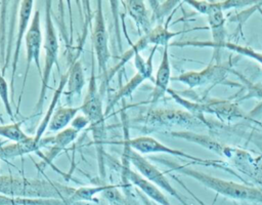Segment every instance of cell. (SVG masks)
<instances>
[{"label":"cell","mask_w":262,"mask_h":205,"mask_svg":"<svg viewBox=\"0 0 262 205\" xmlns=\"http://www.w3.org/2000/svg\"><path fill=\"white\" fill-rule=\"evenodd\" d=\"M130 123L144 133L162 131L173 127L192 131L194 128L207 125L189 112L176 109H147L134 117Z\"/></svg>","instance_id":"6da1fadb"},{"label":"cell","mask_w":262,"mask_h":205,"mask_svg":"<svg viewBox=\"0 0 262 205\" xmlns=\"http://www.w3.org/2000/svg\"><path fill=\"white\" fill-rule=\"evenodd\" d=\"M173 170H176L182 174H186L189 177L198 180L206 188L216 192L217 194L224 196L233 200L255 202L262 204V191L257 188L246 186L243 183L234 182L231 180H225L218 178L207 173L198 171L195 169L189 168L187 166L175 165L172 167Z\"/></svg>","instance_id":"7a4b0ae2"},{"label":"cell","mask_w":262,"mask_h":205,"mask_svg":"<svg viewBox=\"0 0 262 205\" xmlns=\"http://www.w3.org/2000/svg\"><path fill=\"white\" fill-rule=\"evenodd\" d=\"M167 92L177 104L182 106L187 112L199 118L205 124H207V122L204 119V113L213 114L218 117V119L225 122H231L246 117V114H244L236 104L227 99L208 98L201 101H190L183 98L178 92L171 88H169Z\"/></svg>","instance_id":"3957f363"},{"label":"cell","mask_w":262,"mask_h":205,"mask_svg":"<svg viewBox=\"0 0 262 205\" xmlns=\"http://www.w3.org/2000/svg\"><path fill=\"white\" fill-rule=\"evenodd\" d=\"M51 1H45V34L43 39V49H44V65L41 75V87L39 92V97L34 110V115L40 114L43 108V104L46 98V92L49 86L50 76L54 65L57 63L58 56V38L52 20V8Z\"/></svg>","instance_id":"277c9868"},{"label":"cell","mask_w":262,"mask_h":205,"mask_svg":"<svg viewBox=\"0 0 262 205\" xmlns=\"http://www.w3.org/2000/svg\"><path fill=\"white\" fill-rule=\"evenodd\" d=\"M80 107L82 114L89 120V126L92 130L93 137L97 145L103 142L105 135L104 127V112L102 110V97L100 90L96 83V77L94 75V68H92L91 76L88 82V88L83 102Z\"/></svg>","instance_id":"5b68a950"},{"label":"cell","mask_w":262,"mask_h":205,"mask_svg":"<svg viewBox=\"0 0 262 205\" xmlns=\"http://www.w3.org/2000/svg\"><path fill=\"white\" fill-rule=\"evenodd\" d=\"M122 144L127 145L130 147L132 150L138 152L139 154H155V153H163V154H168L180 158L187 159L191 161L192 163L201 164L204 166H213L215 168H222L225 169V162L224 161H218V160H208V159H202L199 157H194L192 155L186 154L183 151L176 150L173 148H170L166 146L165 144L159 141L152 136L148 135H142V136H137L134 138H125Z\"/></svg>","instance_id":"8992f818"},{"label":"cell","mask_w":262,"mask_h":205,"mask_svg":"<svg viewBox=\"0 0 262 205\" xmlns=\"http://www.w3.org/2000/svg\"><path fill=\"white\" fill-rule=\"evenodd\" d=\"M124 145V156L123 158L128 161L129 164H131L135 171H137L139 174H141L144 178L156 184L161 190L165 191L175 199H177L182 205H188L184 199L180 196V194L176 191V189L170 183L169 179L166 177V175L151 162H149L145 157H143L138 152L132 150L127 145Z\"/></svg>","instance_id":"52a82bcc"},{"label":"cell","mask_w":262,"mask_h":205,"mask_svg":"<svg viewBox=\"0 0 262 205\" xmlns=\"http://www.w3.org/2000/svg\"><path fill=\"white\" fill-rule=\"evenodd\" d=\"M102 2L96 1V9L94 12V23L92 27V46L95 53L98 75L104 81H108L107 65L111 58L108 48V33L102 11Z\"/></svg>","instance_id":"ba28073f"},{"label":"cell","mask_w":262,"mask_h":205,"mask_svg":"<svg viewBox=\"0 0 262 205\" xmlns=\"http://www.w3.org/2000/svg\"><path fill=\"white\" fill-rule=\"evenodd\" d=\"M43 39L44 37L42 36V29H41V15H40V10H35L32 16V20L30 24V27L28 29V32L25 37V45H26V70H25V75H24V81H23V86H21V91L19 94L17 107H16V113H18V108L20 105V100L23 97L29 69L31 67V64L34 63L35 66L37 67V70L40 74L42 75V67H41V61H40V53H41V47L43 46Z\"/></svg>","instance_id":"9c48e42d"},{"label":"cell","mask_w":262,"mask_h":205,"mask_svg":"<svg viewBox=\"0 0 262 205\" xmlns=\"http://www.w3.org/2000/svg\"><path fill=\"white\" fill-rule=\"evenodd\" d=\"M230 71V64H211L202 71H189L180 74L177 77H172V81H178L190 88L205 86L208 84H216L222 82L226 74Z\"/></svg>","instance_id":"30bf717a"},{"label":"cell","mask_w":262,"mask_h":205,"mask_svg":"<svg viewBox=\"0 0 262 205\" xmlns=\"http://www.w3.org/2000/svg\"><path fill=\"white\" fill-rule=\"evenodd\" d=\"M212 9L208 13V23L211 29L213 42L211 41H181L174 42L170 45L173 46H196V47H209L212 46L216 49L224 48L226 43V32H225V18L223 11L218 6V1H211Z\"/></svg>","instance_id":"8fae6325"},{"label":"cell","mask_w":262,"mask_h":205,"mask_svg":"<svg viewBox=\"0 0 262 205\" xmlns=\"http://www.w3.org/2000/svg\"><path fill=\"white\" fill-rule=\"evenodd\" d=\"M168 134H170L173 137L176 138H181L187 141H191L194 144H198L199 146L213 151L216 154L225 157L231 161H235L239 154H241V150H236V149H232L229 148L227 146H224L218 141H216L215 139H213L210 136L204 135V134H200V133H195L193 131H189V130H172L169 132H166Z\"/></svg>","instance_id":"7c38bea8"},{"label":"cell","mask_w":262,"mask_h":205,"mask_svg":"<svg viewBox=\"0 0 262 205\" xmlns=\"http://www.w3.org/2000/svg\"><path fill=\"white\" fill-rule=\"evenodd\" d=\"M33 7H34V1L32 0H24L19 1V9H18V20H17V29H16V36H15V43H14V52L12 56V72H11V82L10 87L12 91V95L14 92V75L16 73L18 58H19V52L21 43L25 40L26 34L28 32V29L30 27L32 16H33Z\"/></svg>","instance_id":"4fadbf2b"},{"label":"cell","mask_w":262,"mask_h":205,"mask_svg":"<svg viewBox=\"0 0 262 205\" xmlns=\"http://www.w3.org/2000/svg\"><path fill=\"white\" fill-rule=\"evenodd\" d=\"M122 174L124 179L131 183V186L135 187V189L140 191L143 195H145L147 198L155 201L159 205H172L166 195L161 191V189L144 178L137 171L131 169L130 164L127 160L124 161V165L122 167Z\"/></svg>","instance_id":"5bb4252c"},{"label":"cell","mask_w":262,"mask_h":205,"mask_svg":"<svg viewBox=\"0 0 262 205\" xmlns=\"http://www.w3.org/2000/svg\"><path fill=\"white\" fill-rule=\"evenodd\" d=\"M169 45H166L163 50L161 63L159 65L156 77L154 79V89L151 92L150 102L156 104L167 93L169 89V82L171 81V67L169 59Z\"/></svg>","instance_id":"9a60e30c"},{"label":"cell","mask_w":262,"mask_h":205,"mask_svg":"<svg viewBox=\"0 0 262 205\" xmlns=\"http://www.w3.org/2000/svg\"><path fill=\"white\" fill-rule=\"evenodd\" d=\"M128 15L134 20L138 33L143 36L151 29V17L145 7V3L141 0H128L123 1Z\"/></svg>","instance_id":"2e32d148"},{"label":"cell","mask_w":262,"mask_h":205,"mask_svg":"<svg viewBox=\"0 0 262 205\" xmlns=\"http://www.w3.org/2000/svg\"><path fill=\"white\" fill-rule=\"evenodd\" d=\"M78 134L79 131L75 130L72 127H68L57 132L55 135L42 137L44 146L51 147L49 152L44 156L46 162H51L60 151L66 149L70 144H72L77 138Z\"/></svg>","instance_id":"e0dca14e"},{"label":"cell","mask_w":262,"mask_h":205,"mask_svg":"<svg viewBox=\"0 0 262 205\" xmlns=\"http://www.w3.org/2000/svg\"><path fill=\"white\" fill-rule=\"evenodd\" d=\"M68 82L63 95L67 98V101H72L75 97H79L82 93V90L85 86V74L81 60H76L68 70Z\"/></svg>","instance_id":"ac0fdd59"},{"label":"cell","mask_w":262,"mask_h":205,"mask_svg":"<svg viewBox=\"0 0 262 205\" xmlns=\"http://www.w3.org/2000/svg\"><path fill=\"white\" fill-rule=\"evenodd\" d=\"M41 140L37 142L34 136H29L23 141H17L0 147V159L11 160L17 157H23L30 153H37L42 149Z\"/></svg>","instance_id":"d6986e66"},{"label":"cell","mask_w":262,"mask_h":205,"mask_svg":"<svg viewBox=\"0 0 262 205\" xmlns=\"http://www.w3.org/2000/svg\"><path fill=\"white\" fill-rule=\"evenodd\" d=\"M145 80H150V78L147 75H145L144 73L136 72V74L128 82H126L120 89H118L110 97L106 109L104 111V115L106 116L111 112V110L118 104L119 100H121L125 97H130L132 95V93L138 88V86L141 83H143Z\"/></svg>","instance_id":"ffe728a7"},{"label":"cell","mask_w":262,"mask_h":205,"mask_svg":"<svg viewBox=\"0 0 262 205\" xmlns=\"http://www.w3.org/2000/svg\"><path fill=\"white\" fill-rule=\"evenodd\" d=\"M68 76H69L68 71H67L63 75H61L60 82H59L58 86L56 87V89H55V91H54V93H53V97H52V99H51V101H50V104H49V106H48V108H47V110H46V113H45L43 119L41 120V122L39 123V125H38V127H37L36 134L34 135V139H35L37 142H39V141L41 140V138L43 137L44 132H45L46 129L48 128L49 121H50V119H51V117H52V115H53V113H54V111H55V109H56V108H55V107H56V104L58 102V100H59L61 94H63V91H64V89H66V85H67V82H68Z\"/></svg>","instance_id":"44dd1931"},{"label":"cell","mask_w":262,"mask_h":205,"mask_svg":"<svg viewBox=\"0 0 262 205\" xmlns=\"http://www.w3.org/2000/svg\"><path fill=\"white\" fill-rule=\"evenodd\" d=\"M80 107H57L49 121L48 130L50 132H59L66 128L78 115Z\"/></svg>","instance_id":"7402d4cb"},{"label":"cell","mask_w":262,"mask_h":205,"mask_svg":"<svg viewBox=\"0 0 262 205\" xmlns=\"http://www.w3.org/2000/svg\"><path fill=\"white\" fill-rule=\"evenodd\" d=\"M187 31H179V32H171L168 30L167 25L163 26L161 24L157 25L156 27H154L147 34L143 35L148 44H154V46H166L169 45V41L170 39H172L173 37L180 35L182 33H185Z\"/></svg>","instance_id":"603a6c76"},{"label":"cell","mask_w":262,"mask_h":205,"mask_svg":"<svg viewBox=\"0 0 262 205\" xmlns=\"http://www.w3.org/2000/svg\"><path fill=\"white\" fill-rule=\"evenodd\" d=\"M23 122H13L10 124H1L0 125V136L5 137L13 142L23 141L29 137L24 130L21 129Z\"/></svg>","instance_id":"cb8c5ba5"},{"label":"cell","mask_w":262,"mask_h":205,"mask_svg":"<svg viewBox=\"0 0 262 205\" xmlns=\"http://www.w3.org/2000/svg\"><path fill=\"white\" fill-rule=\"evenodd\" d=\"M110 184H100L95 187H81L79 189H74L69 200L74 201H90L92 198L98 194L105 191Z\"/></svg>","instance_id":"d4e9b609"},{"label":"cell","mask_w":262,"mask_h":205,"mask_svg":"<svg viewBox=\"0 0 262 205\" xmlns=\"http://www.w3.org/2000/svg\"><path fill=\"white\" fill-rule=\"evenodd\" d=\"M224 48H227L230 51H234L236 53H239L242 55H245L252 59H255L256 61H258L262 65V52H258L248 46H243V45L231 43V42H226L224 45Z\"/></svg>","instance_id":"484cf974"},{"label":"cell","mask_w":262,"mask_h":205,"mask_svg":"<svg viewBox=\"0 0 262 205\" xmlns=\"http://www.w3.org/2000/svg\"><path fill=\"white\" fill-rule=\"evenodd\" d=\"M0 99L3 102L4 109L7 113V115L12 119H14V114L12 112V107H11V102L9 99V87L8 84L3 76V73L0 69Z\"/></svg>","instance_id":"4316f807"},{"label":"cell","mask_w":262,"mask_h":205,"mask_svg":"<svg viewBox=\"0 0 262 205\" xmlns=\"http://www.w3.org/2000/svg\"><path fill=\"white\" fill-rule=\"evenodd\" d=\"M101 194H103L104 198L108 200L111 205H126L124 197L121 195V193L118 191V188L116 184H110V187L103 191Z\"/></svg>","instance_id":"83f0119b"},{"label":"cell","mask_w":262,"mask_h":205,"mask_svg":"<svg viewBox=\"0 0 262 205\" xmlns=\"http://www.w3.org/2000/svg\"><path fill=\"white\" fill-rule=\"evenodd\" d=\"M188 5L193 7L198 12L202 14L208 15V13L212 9V2L211 1H195V0H186L185 1Z\"/></svg>","instance_id":"f1b7e54d"},{"label":"cell","mask_w":262,"mask_h":205,"mask_svg":"<svg viewBox=\"0 0 262 205\" xmlns=\"http://www.w3.org/2000/svg\"><path fill=\"white\" fill-rule=\"evenodd\" d=\"M258 3L257 1H237V0H227V1H218L219 8L223 11L228 8H234V7H244L248 5H252Z\"/></svg>","instance_id":"f546056e"},{"label":"cell","mask_w":262,"mask_h":205,"mask_svg":"<svg viewBox=\"0 0 262 205\" xmlns=\"http://www.w3.org/2000/svg\"><path fill=\"white\" fill-rule=\"evenodd\" d=\"M90 123H89V120L82 114V115H77L74 119H73V121L71 122V126L70 127H72V128H74L75 130H77V131H81V130H83L86 126H88Z\"/></svg>","instance_id":"4dcf8cb0"},{"label":"cell","mask_w":262,"mask_h":205,"mask_svg":"<svg viewBox=\"0 0 262 205\" xmlns=\"http://www.w3.org/2000/svg\"><path fill=\"white\" fill-rule=\"evenodd\" d=\"M135 194L137 195V197L139 198L140 202L142 203V205H159L158 203H156L155 201L150 200L149 198H147L145 195H143L140 191H138L137 189H135Z\"/></svg>","instance_id":"1f68e13d"},{"label":"cell","mask_w":262,"mask_h":205,"mask_svg":"<svg viewBox=\"0 0 262 205\" xmlns=\"http://www.w3.org/2000/svg\"><path fill=\"white\" fill-rule=\"evenodd\" d=\"M173 178H174V179H175L177 182H179V183L182 186V188H183V189H184V190H185L187 193H189V195H191V197H192V198H193V199H194V200H195V201H196V202H198L200 205H206V204H205V203H204V202H203V201H202L200 198H198V197H196V196H195V195H194V194H193V193H192V192H191V191H190V190H189V189H188V188H187V187H186V186H185V184H184V183H183V182L180 180V179L176 178L175 176H173Z\"/></svg>","instance_id":"d6a6232c"},{"label":"cell","mask_w":262,"mask_h":205,"mask_svg":"<svg viewBox=\"0 0 262 205\" xmlns=\"http://www.w3.org/2000/svg\"><path fill=\"white\" fill-rule=\"evenodd\" d=\"M126 205H130V204H126Z\"/></svg>","instance_id":"836d02e7"}]
</instances>
